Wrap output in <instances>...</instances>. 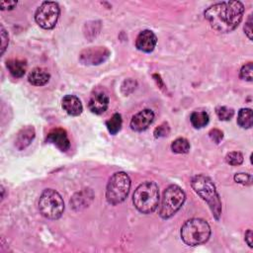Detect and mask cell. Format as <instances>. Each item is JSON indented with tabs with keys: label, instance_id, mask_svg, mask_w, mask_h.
Segmentation results:
<instances>
[{
	"label": "cell",
	"instance_id": "cell-16",
	"mask_svg": "<svg viewBox=\"0 0 253 253\" xmlns=\"http://www.w3.org/2000/svg\"><path fill=\"white\" fill-rule=\"evenodd\" d=\"M50 75L49 73L41 67L34 68L28 76V81L35 86H43L49 81Z\"/></svg>",
	"mask_w": 253,
	"mask_h": 253
},
{
	"label": "cell",
	"instance_id": "cell-14",
	"mask_svg": "<svg viewBox=\"0 0 253 253\" xmlns=\"http://www.w3.org/2000/svg\"><path fill=\"white\" fill-rule=\"evenodd\" d=\"M61 106L70 116H79L83 111V106L78 97L74 95H65L62 99Z\"/></svg>",
	"mask_w": 253,
	"mask_h": 253
},
{
	"label": "cell",
	"instance_id": "cell-2",
	"mask_svg": "<svg viewBox=\"0 0 253 253\" xmlns=\"http://www.w3.org/2000/svg\"><path fill=\"white\" fill-rule=\"evenodd\" d=\"M191 186L208 204L215 219H218L221 214V201L211 179L203 174L196 175L191 180Z\"/></svg>",
	"mask_w": 253,
	"mask_h": 253
},
{
	"label": "cell",
	"instance_id": "cell-25",
	"mask_svg": "<svg viewBox=\"0 0 253 253\" xmlns=\"http://www.w3.org/2000/svg\"><path fill=\"white\" fill-rule=\"evenodd\" d=\"M170 132V127H169V125L167 123H162L160 126H158L154 131H153V134L156 138L158 137H164V136H167Z\"/></svg>",
	"mask_w": 253,
	"mask_h": 253
},
{
	"label": "cell",
	"instance_id": "cell-29",
	"mask_svg": "<svg viewBox=\"0 0 253 253\" xmlns=\"http://www.w3.org/2000/svg\"><path fill=\"white\" fill-rule=\"evenodd\" d=\"M244 32L249 40H252V15H249L245 25H244Z\"/></svg>",
	"mask_w": 253,
	"mask_h": 253
},
{
	"label": "cell",
	"instance_id": "cell-18",
	"mask_svg": "<svg viewBox=\"0 0 253 253\" xmlns=\"http://www.w3.org/2000/svg\"><path fill=\"white\" fill-rule=\"evenodd\" d=\"M237 124L243 128H250L253 124V113L250 108H242L237 115Z\"/></svg>",
	"mask_w": 253,
	"mask_h": 253
},
{
	"label": "cell",
	"instance_id": "cell-17",
	"mask_svg": "<svg viewBox=\"0 0 253 253\" xmlns=\"http://www.w3.org/2000/svg\"><path fill=\"white\" fill-rule=\"evenodd\" d=\"M6 66L8 68V71L10 74L15 78H20L24 76L26 69H27V63L23 59L18 58H12L6 61Z\"/></svg>",
	"mask_w": 253,
	"mask_h": 253
},
{
	"label": "cell",
	"instance_id": "cell-13",
	"mask_svg": "<svg viewBox=\"0 0 253 253\" xmlns=\"http://www.w3.org/2000/svg\"><path fill=\"white\" fill-rule=\"evenodd\" d=\"M109 97L108 95L103 91H95L88 102L89 110L97 115L103 114L109 106Z\"/></svg>",
	"mask_w": 253,
	"mask_h": 253
},
{
	"label": "cell",
	"instance_id": "cell-22",
	"mask_svg": "<svg viewBox=\"0 0 253 253\" xmlns=\"http://www.w3.org/2000/svg\"><path fill=\"white\" fill-rule=\"evenodd\" d=\"M215 113H216L219 120L229 121L234 115V110L232 108H229V107H226V106H221V107L216 108Z\"/></svg>",
	"mask_w": 253,
	"mask_h": 253
},
{
	"label": "cell",
	"instance_id": "cell-19",
	"mask_svg": "<svg viewBox=\"0 0 253 253\" xmlns=\"http://www.w3.org/2000/svg\"><path fill=\"white\" fill-rule=\"evenodd\" d=\"M190 121L195 128H202L209 124L210 117L205 111H196L192 113Z\"/></svg>",
	"mask_w": 253,
	"mask_h": 253
},
{
	"label": "cell",
	"instance_id": "cell-27",
	"mask_svg": "<svg viewBox=\"0 0 253 253\" xmlns=\"http://www.w3.org/2000/svg\"><path fill=\"white\" fill-rule=\"evenodd\" d=\"M209 135H210V138L216 144L219 143L223 138V132L218 128L211 129V131L209 132Z\"/></svg>",
	"mask_w": 253,
	"mask_h": 253
},
{
	"label": "cell",
	"instance_id": "cell-26",
	"mask_svg": "<svg viewBox=\"0 0 253 253\" xmlns=\"http://www.w3.org/2000/svg\"><path fill=\"white\" fill-rule=\"evenodd\" d=\"M234 181L242 185H251L252 176L251 174H248V173H237L234 175Z\"/></svg>",
	"mask_w": 253,
	"mask_h": 253
},
{
	"label": "cell",
	"instance_id": "cell-12",
	"mask_svg": "<svg viewBox=\"0 0 253 253\" xmlns=\"http://www.w3.org/2000/svg\"><path fill=\"white\" fill-rule=\"evenodd\" d=\"M46 141L54 144L61 151H66L70 147V141L65 129L61 127H55L51 129L46 136Z\"/></svg>",
	"mask_w": 253,
	"mask_h": 253
},
{
	"label": "cell",
	"instance_id": "cell-21",
	"mask_svg": "<svg viewBox=\"0 0 253 253\" xmlns=\"http://www.w3.org/2000/svg\"><path fill=\"white\" fill-rule=\"evenodd\" d=\"M171 149L175 153H187L190 150V142L184 137H178L171 143Z\"/></svg>",
	"mask_w": 253,
	"mask_h": 253
},
{
	"label": "cell",
	"instance_id": "cell-7",
	"mask_svg": "<svg viewBox=\"0 0 253 253\" xmlns=\"http://www.w3.org/2000/svg\"><path fill=\"white\" fill-rule=\"evenodd\" d=\"M185 200L186 195L182 188L177 185L168 186L163 193L159 215L164 219L170 218L181 209Z\"/></svg>",
	"mask_w": 253,
	"mask_h": 253
},
{
	"label": "cell",
	"instance_id": "cell-4",
	"mask_svg": "<svg viewBox=\"0 0 253 253\" xmlns=\"http://www.w3.org/2000/svg\"><path fill=\"white\" fill-rule=\"evenodd\" d=\"M181 239L189 246H197L207 242L211 236V227L203 218H191L185 221L180 231Z\"/></svg>",
	"mask_w": 253,
	"mask_h": 253
},
{
	"label": "cell",
	"instance_id": "cell-24",
	"mask_svg": "<svg viewBox=\"0 0 253 253\" xmlns=\"http://www.w3.org/2000/svg\"><path fill=\"white\" fill-rule=\"evenodd\" d=\"M252 72H253V64H252V62H248L247 64L243 65L242 68L240 69L239 76H240L241 79L251 82L252 79H253Z\"/></svg>",
	"mask_w": 253,
	"mask_h": 253
},
{
	"label": "cell",
	"instance_id": "cell-20",
	"mask_svg": "<svg viewBox=\"0 0 253 253\" xmlns=\"http://www.w3.org/2000/svg\"><path fill=\"white\" fill-rule=\"evenodd\" d=\"M122 125H123V120H122L121 114H119V113H115L106 122V126L111 134H116L117 132H119L122 127Z\"/></svg>",
	"mask_w": 253,
	"mask_h": 253
},
{
	"label": "cell",
	"instance_id": "cell-23",
	"mask_svg": "<svg viewBox=\"0 0 253 253\" xmlns=\"http://www.w3.org/2000/svg\"><path fill=\"white\" fill-rule=\"evenodd\" d=\"M225 161L226 163H228L229 165L232 166H237L240 165L243 162V155L241 152L239 151H232V152H228L225 155Z\"/></svg>",
	"mask_w": 253,
	"mask_h": 253
},
{
	"label": "cell",
	"instance_id": "cell-15",
	"mask_svg": "<svg viewBox=\"0 0 253 253\" xmlns=\"http://www.w3.org/2000/svg\"><path fill=\"white\" fill-rule=\"evenodd\" d=\"M35 128L31 126L23 127L17 134L15 145L19 150L26 148L35 138Z\"/></svg>",
	"mask_w": 253,
	"mask_h": 253
},
{
	"label": "cell",
	"instance_id": "cell-8",
	"mask_svg": "<svg viewBox=\"0 0 253 253\" xmlns=\"http://www.w3.org/2000/svg\"><path fill=\"white\" fill-rule=\"evenodd\" d=\"M59 14L60 9L56 2L44 1L37 9L35 13V20L40 27L49 30L55 27Z\"/></svg>",
	"mask_w": 253,
	"mask_h": 253
},
{
	"label": "cell",
	"instance_id": "cell-9",
	"mask_svg": "<svg viewBox=\"0 0 253 253\" xmlns=\"http://www.w3.org/2000/svg\"><path fill=\"white\" fill-rule=\"evenodd\" d=\"M110 55V51L104 46H97L85 49L80 54V60L84 64H100Z\"/></svg>",
	"mask_w": 253,
	"mask_h": 253
},
{
	"label": "cell",
	"instance_id": "cell-30",
	"mask_svg": "<svg viewBox=\"0 0 253 253\" xmlns=\"http://www.w3.org/2000/svg\"><path fill=\"white\" fill-rule=\"evenodd\" d=\"M0 5L2 10H11L17 5V1H2Z\"/></svg>",
	"mask_w": 253,
	"mask_h": 253
},
{
	"label": "cell",
	"instance_id": "cell-5",
	"mask_svg": "<svg viewBox=\"0 0 253 253\" xmlns=\"http://www.w3.org/2000/svg\"><path fill=\"white\" fill-rule=\"evenodd\" d=\"M130 179L126 172H116L111 176L106 188V199L112 206L123 203L129 193Z\"/></svg>",
	"mask_w": 253,
	"mask_h": 253
},
{
	"label": "cell",
	"instance_id": "cell-31",
	"mask_svg": "<svg viewBox=\"0 0 253 253\" xmlns=\"http://www.w3.org/2000/svg\"><path fill=\"white\" fill-rule=\"evenodd\" d=\"M252 239H253V233H252V230L251 229H248L246 232H245V241L246 243L248 244L249 247H253L252 245Z\"/></svg>",
	"mask_w": 253,
	"mask_h": 253
},
{
	"label": "cell",
	"instance_id": "cell-1",
	"mask_svg": "<svg viewBox=\"0 0 253 253\" xmlns=\"http://www.w3.org/2000/svg\"><path fill=\"white\" fill-rule=\"evenodd\" d=\"M244 14L240 1H222L210 6L204 13L211 27L219 33H229L237 28Z\"/></svg>",
	"mask_w": 253,
	"mask_h": 253
},
{
	"label": "cell",
	"instance_id": "cell-28",
	"mask_svg": "<svg viewBox=\"0 0 253 253\" xmlns=\"http://www.w3.org/2000/svg\"><path fill=\"white\" fill-rule=\"evenodd\" d=\"M1 39H2V44H1V53L3 54L5 49H6V46L8 45V42H9V37L5 31V29L1 26Z\"/></svg>",
	"mask_w": 253,
	"mask_h": 253
},
{
	"label": "cell",
	"instance_id": "cell-3",
	"mask_svg": "<svg viewBox=\"0 0 253 253\" xmlns=\"http://www.w3.org/2000/svg\"><path fill=\"white\" fill-rule=\"evenodd\" d=\"M132 203L141 213L153 212L159 203V189L155 182L146 181L140 184L132 195Z\"/></svg>",
	"mask_w": 253,
	"mask_h": 253
},
{
	"label": "cell",
	"instance_id": "cell-6",
	"mask_svg": "<svg viewBox=\"0 0 253 253\" xmlns=\"http://www.w3.org/2000/svg\"><path fill=\"white\" fill-rule=\"evenodd\" d=\"M39 210L42 216L48 219H57L64 211L63 199L55 190L45 189L40 197Z\"/></svg>",
	"mask_w": 253,
	"mask_h": 253
},
{
	"label": "cell",
	"instance_id": "cell-11",
	"mask_svg": "<svg viewBox=\"0 0 253 253\" xmlns=\"http://www.w3.org/2000/svg\"><path fill=\"white\" fill-rule=\"evenodd\" d=\"M157 42L155 34L150 30L141 31L135 40V46L143 52H151Z\"/></svg>",
	"mask_w": 253,
	"mask_h": 253
},
{
	"label": "cell",
	"instance_id": "cell-10",
	"mask_svg": "<svg viewBox=\"0 0 253 253\" xmlns=\"http://www.w3.org/2000/svg\"><path fill=\"white\" fill-rule=\"evenodd\" d=\"M154 113L149 109H144L135 114L130 121V128L134 131L145 130L153 122Z\"/></svg>",
	"mask_w": 253,
	"mask_h": 253
}]
</instances>
